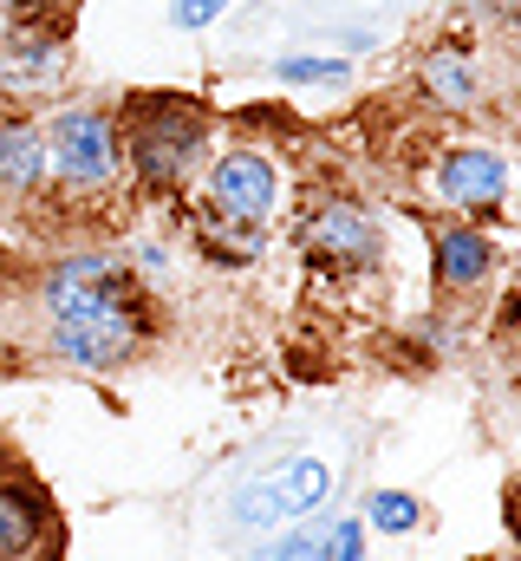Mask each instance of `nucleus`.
<instances>
[{
    "instance_id": "nucleus-1",
    "label": "nucleus",
    "mask_w": 521,
    "mask_h": 561,
    "mask_svg": "<svg viewBox=\"0 0 521 561\" xmlns=\"http://www.w3.org/2000/svg\"><path fill=\"white\" fill-rule=\"evenodd\" d=\"M118 112V144H125V176L143 196H176L216 138V112L189 92H125Z\"/></svg>"
},
{
    "instance_id": "nucleus-2",
    "label": "nucleus",
    "mask_w": 521,
    "mask_h": 561,
    "mask_svg": "<svg viewBox=\"0 0 521 561\" xmlns=\"http://www.w3.org/2000/svg\"><path fill=\"white\" fill-rule=\"evenodd\" d=\"M46 131V190L72 196V203H112L125 183V144H118V112L99 99H72L53 105V118H39Z\"/></svg>"
},
{
    "instance_id": "nucleus-3",
    "label": "nucleus",
    "mask_w": 521,
    "mask_h": 561,
    "mask_svg": "<svg viewBox=\"0 0 521 561\" xmlns=\"http://www.w3.org/2000/svg\"><path fill=\"white\" fill-rule=\"evenodd\" d=\"M417 190L424 203H437L456 222H502L509 196H516V163L483 138H443L430 144V157L417 163Z\"/></svg>"
},
{
    "instance_id": "nucleus-4",
    "label": "nucleus",
    "mask_w": 521,
    "mask_h": 561,
    "mask_svg": "<svg viewBox=\"0 0 521 561\" xmlns=\"http://www.w3.org/2000/svg\"><path fill=\"white\" fill-rule=\"evenodd\" d=\"M150 340H157V300H150V287H130V294L105 300V307L46 320V353L59 366H79V373H118Z\"/></svg>"
},
{
    "instance_id": "nucleus-5",
    "label": "nucleus",
    "mask_w": 521,
    "mask_h": 561,
    "mask_svg": "<svg viewBox=\"0 0 521 561\" xmlns=\"http://www.w3.org/2000/svg\"><path fill=\"white\" fill-rule=\"evenodd\" d=\"M300 255L326 280H366L385 268V222L359 196H313L300 209Z\"/></svg>"
},
{
    "instance_id": "nucleus-6",
    "label": "nucleus",
    "mask_w": 521,
    "mask_h": 561,
    "mask_svg": "<svg viewBox=\"0 0 521 561\" xmlns=\"http://www.w3.org/2000/svg\"><path fill=\"white\" fill-rule=\"evenodd\" d=\"M280 190H287V176H280V157L267 144H222L196 170V209L229 216V222H248V229H267L274 222Z\"/></svg>"
},
{
    "instance_id": "nucleus-7",
    "label": "nucleus",
    "mask_w": 521,
    "mask_h": 561,
    "mask_svg": "<svg viewBox=\"0 0 521 561\" xmlns=\"http://www.w3.org/2000/svg\"><path fill=\"white\" fill-rule=\"evenodd\" d=\"M333 496V463L326 457H287L267 477L242 483L229 496V523L235 529H274V523H306L313 510H326Z\"/></svg>"
},
{
    "instance_id": "nucleus-8",
    "label": "nucleus",
    "mask_w": 521,
    "mask_h": 561,
    "mask_svg": "<svg viewBox=\"0 0 521 561\" xmlns=\"http://www.w3.org/2000/svg\"><path fill=\"white\" fill-rule=\"evenodd\" d=\"M410 85H417L437 112H450V118H483V112H496V72H489V59H483L470 39H430V46L417 53V66H410Z\"/></svg>"
},
{
    "instance_id": "nucleus-9",
    "label": "nucleus",
    "mask_w": 521,
    "mask_h": 561,
    "mask_svg": "<svg viewBox=\"0 0 521 561\" xmlns=\"http://www.w3.org/2000/svg\"><path fill=\"white\" fill-rule=\"evenodd\" d=\"M130 287H143V280L130 275L125 255H112V249H72V255H59V262L39 275V313H46V320L85 313V307H105V300H118Z\"/></svg>"
},
{
    "instance_id": "nucleus-10",
    "label": "nucleus",
    "mask_w": 521,
    "mask_h": 561,
    "mask_svg": "<svg viewBox=\"0 0 521 561\" xmlns=\"http://www.w3.org/2000/svg\"><path fill=\"white\" fill-rule=\"evenodd\" d=\"M502 268V249L483 222H456V216H437L430 222V280L443 300H476Z\"/></svg>"
},
{
    "instance_id": "nucleus-11",
    "label": "nucleus",
    "mask_w": 521,
    "mask_h": 561,
    "mask_svg": "<svg viewBox=\"0 0 521 561\" xmlns=\"http://www.w3.org/2000/svg\"><path fill=\"white\" fill-rule=\"evenodd\" d=\"M59 556V516L46 490L20 470H0V561H53Z\"/></svg>"
},
{
    "instance_id": "nucleus-12",
    "label": "nucleus",
    "mask_w": 521,
    "mask_h": 561,
    "mask_svg": "<svg viewBox=\"0 0 521 561\" xmlns=\"http://www.w3.org/2000/svg\"><path fill=\"white\" fill-rule=\"evenodd\" d=\"M66 66H72L66 33H13L7 26V39H0V99H13L26 112V105L53 99L66 85Z\"/></svg>"
},
{
    "instance_id": "nucleus-13",
    "label": "nucleus",
    "mask_w": 521,
    "mask_h": 561,
    "mask_svg": "<svg viewBox=\"0 0 521 561\" xmlns=\"http://www.w3.org/2000/svg\"><path fill=\"white\" fill-rule=\"evenodd\" d=\"M39 190H46V131L33 112L0 105V196L33 203Z\"/></svg>"
},
{
    "instance_id": "nucleus-14",
    "label": "nucleus",
    "mask_w": 521,
    "mask_h": 561,
    "mask_svg": "<svg viewBox=\"0 0 521 561\" xmlns=\"http://www.w3.org/2000/svg\"><path fill=\"white\" fill-rule=\"evenodd\" d=\"M189 236H196V249H202L216 268H248V262H260V249H267V229L229 222V216H209V209L189 216Z\"/></svg>"
},
{
    "instance_id": "nucleus-15",
    "label": "nucleus",
    "mask_w": 521,
    "mask_h": 561,
    "mask_svg": "<svg viewBox=\"0 0 521 561\" xmlns=\"http://www.w3.org/2000/svg\"><path fill=\"white\" fill-rule=\"evenodd\" d=\"M274 79L280 85L339 92V85H352V59H339V53H287V59H274Z\"/></svg>"
},
{
    "instance_id": "nucleus-16",
    "label": "nucleus",
    "mask_w": 521,
    "mask_h": 561,
    "mask_svg": "<svg viewBox=\"0 0 521 561\" xmlns=\"http://www.w3.org/2000/svg\"><path fill=\"white\" fill-rule=\"evenodd\" d=\"M255 561H333V523H293L287 536L260 542Z\"/></svg>"
},
{
    "instance_id": "nucleus-17",
    "label": "nucleus",
    "mask_w": 521,
    "mask_h": 561,
    "mask_svg": "<svg viewBox=\"0 0 521 561\" xmlns=\"http://www.w3.org/2000/svg\"><path fill=\"white\" fill-rule=\"evenodd\" d=\"M366 523H372L379 536H410V529H424V503H417L410 490H372Z\"/></svg>"
},
{
    "instance_id": "nucleus-18",
    "label": "nucleus",
    "mask_w": 521,
    "mask_h": 561,
    "mask_svg": "<svg viewBox=\"0 0 521 561\" xmlns=\"http://www.w3.org/2000/svg\"><path fill=\"white\" fill-rule=\"evenodd\" d=\"M79 0H0V13H13V33H66Z\"/></svg>"
},
{
    "instance_id": "nucleus-19",
    "label": "nucleus",
    "mask_w": 521,
    "mask_h": 561,
    "mask_svg": "<svg viewBox=\"0 0 521 561\" xmlns=\"http://www.w3.org/2000/svg\"><path fill=\"white\" fill-rule=\"evenodd\" d=\"M222 13H229V0H176V7H170V20H176V26H189V33L216 26Z\"/></svg>"
},
{
    "instance_id": "nucleus-20",
    "label": "nucleus",
    "mask_w": 521,
    "mask_h": 561,
    "mask_svg": "<svg viewBox=\"0 0 521 561\" xmlns=\"http://www.w3.org/2000/svg\"><path fill=\"white\" fill-rule=\"evenodd\" d=\"M333 561H366V523H333Z\"/></svg>"
},
{
    "instance_id": "nucleus-21",
    "label": "nucleus",
    "mask_w": 521,
    "mask_h": 561,
    "mask_svg": "<svg viewBox=\"0 0 521 561\" xmlns=\"http://www.w3.org/2000/svg\"><path fill=\"white\" fill-rule=\"evenodd\" d=\"M502 516H509V536L521 542V470L509 477V490H502Z\"/></svg>"
},
{
    "instance_id": "nucleus-22",
    "label": "nucleus",
    "mask_w": 521,
    "mask_h": 561,
    "mask_svg": "<svg viewBox=\"0 0 521 561\" xmlns=\"http://www.w3.org/2000/svg\"><path fill=\"white\" fill-rule=\"evenodd\" d=\"M502 333H521V294L509 300V313H502Z\"/></svg>"
}]
</instances>
